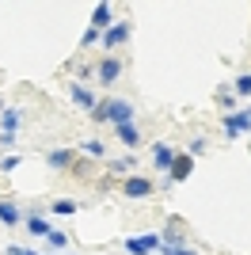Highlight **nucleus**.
<instances>
[{
  "instance_id": "nucleus-1",
  "label": "nucleus",
  "mask_w": 251,
  "mask_h": 255,
  "mask_svg": "<svg viewBox=\"0 0 251 255\" xmlns=\"http://www.w3.org/2000/svg\"><path fill=\"white\" fill-rule=\"evenodd\" d=\"M107 122H115V126H129L133 122V107L126 103V99H107Z\"/></svg>"
},
{
  "instance_id": "nucleus-2",
  "label": "nucleus",
  "mask_w": 251,
  "mask_h": 255,
  "mask_svg": "<svg viewBox=\"0 0 251 255\" xmlns=\"http://www.w3.org/2000/svg\"><path fill=\"white\" fill-rule=\"evenodd\" d=\"M240 133H251V115L248 111H232L225 118V137H240Z\"/></svg>"
},
{
  "instance_id": "nucleus-3",
  "label": "nucleus",
  "mask_w": 251,
  "mask_h": 255,
  "mask_svg": "<svg viewBox=\"0 0 251 255\" xmlns=\"http://www.w3.org/2000/svg\"><path fill=\"white\" fill-rule=\"evenodd\" d=\"M160 236H137V240H126V252L129 255H148V252H160Z\"/></svg>"
},
{
  "instance_id": "nucleus-4",
  "label": "nucleus",
  "mask_w": 251,
  "mask_h": 255,
  "mask_svg": "<svg viewBox=\"0 0 251 255\" xmlns=\"http://www.w3.org/2000/svg\"><path fill=\"white\" fill-rule=\"evenodd\" d=\"M122 191H126V198H148V194H152V183L141 179V175H129V179L122 183Z\"/></svg>"
},
{
  "instance_id": "nucleus-5",
  "label": "nucleus",
  "mask_w": 251,
  "mask_h": 255,
  "mask_svg": "<svg viewBox=\"0 0 251 255\" xmlns=\"http://www.w3.org/2000/svg\"><path fill=\"white\" fill-rule=\"evenodd\" d=\"M190 168H194V160L187 156V152H183V156H175L171 160V171H167V183H183L190 175Z\"/></svg>"
},
{
  "instance_id": "nucleus-6",
  "label": "nucleus",
  "mask_w": 251,
  "mask_h": 255,
  "mask_svg": "<svg viewBox=\"0 0 251 255\" xmlns=\"http://www.w3.org/2000/svg\"><path fill=\"white\" fill-rule=\"evenodd\" d=\"M126 38H129V23H115V27L103 34V46H107V50H115V46H122Z\"/></svg>"
},
{
  "instance_id": "nucleus-7",
  "label": "nucleus",
  "mask_w": 251,
  "mask_h": 255,
  "mask_svg": "<svg viewBox=\"0 0 251 255\" xmlns=\"http://www.w3.org/2000/svg\"><path fill=\"white\" fill-rule=\"evenodd\" d=\"M118 76H122V61H118V57H107V61L99 65V80H103V84H115Z\"/></svg>"
},
{
  "instance_id": "nucleus-8",
  "label": "nucleus",
  "mask_w": 251,
  "mask_h": 255,
  "mask_svg": "<svg viewBox=\"0 0 251 255\" xmlns=\"http://www.w3.org/2000/svg\"><path fill=\"white\" fill-rule=\"evenodd\" d=\"M46 160H50V168H73V164H76V160H73V152H69V149H53Z\"/></svg>"
},
{
  "instance_id": "nucleus-9",
  "label": "nucleus",
  "mask_w": 251,
  "mask_h": 255,
  "mask_svg": "<svg viewBox=\"0 0 251 255\" xmlns=\"http://www.w3.org/2000/svg\"><path fill=\"white\" fill-rule=\"evenodd\" d=\"M152 160H156V168H167V171H171V160H175V152L167 149V145H156V149H152Z\"/></svg>"
},
{
  "instance_id": "nucleus-10",
  "label": "nucleus",
  "mask_w": 251,
  "mask_h": 255,
  "mask_svg": "<svg viewBox=\"0 0 251 255\" xmlns=\"http://www.w3.org/2000/svg\"><path fill=\"white\" fill-rule=\"evenodd\" d=\"M73 99H76L80 107H88V111H95V99H92V92H88L84 84H73Z\"/></svg>"
},
{
  "instance_id": "nucleus-11",
  "label": "nucleus",
  "mask_w": 251,
  "mask_h": 255,
  "mask_svg": "<svg viewBox=\"0 0 251 255\" xmlns=\"http://www.w3.org/2000/svg\"><path fill=\"white\" fill-rule=\"evenodd\" d=\"M107 23H111V8H107V4H99V8L92 11V27H95V31H103Z\"/></svg>"
},
{
  "instance_id": "nucleus-12",
  "label": "nucleus",
  "mask_w": 251,
  "mask_h": 255,
  "mask_svg": "<svg viewBox=\"0 0 251 255\" xmlns=\"http://www.w3.org/2000/svg\"><path fill=\"white\" fill-rule=\"evenodd\" d=\"M118 141H122V145H129V149L141 141V133L133 129V122H129V126H118Z\"/></svg>"
},
{
  "instance_id": "nucleus-13",
  "label": "nucleus",
  "mask_w": 251,
  "mask_h": 255,
  "mask_svg": "<svg viewBox=\"0 0 251 255\" xmlns=\"http://www.w3.org/2000/svg\"><path fill=\"white\" fill-rule=\"evenodd\" d=\"M27 233H34V236H50V225L42 221V217H34V213H31V217H27Z\"/></svg>"
},
{
  "instance_id": "nucleus-14",
  "label": "nucleus",
  "mask_w": 251,
  "mask_h": 255,
  "mask_svg": "<svg viewBox=\"0 0 251 255\" xmlns=\"http://www.w3.org/2000/svg\"><path fill=\"white\" fill-rule=\"evenodd\" d=\"M0 221H4V225H15V221H19V210H15L11 202H0Z\"/></svg>"
},
{
  "instance_id": "nucleus-15",
  "label": "nucleus",
  "mask_w": 251,
  "mask_h": 255,
  "mask_svg": "<svg viewBox=\"0 0 251 255\" xmlns=\"http://www.w3.org/2000/svg\"><path fill=\"white\" fill-rule=\"evenodd\" d=\"M4 133H15V126H19V115H15V111H4Z\"/></svg>"
},
{
  "instance_id": "nucleus-16",
  "label": "nucleus",
  "mask_w": 251,
  "mask_h": 255,
  "mask_svg": "<svg viewBox=\"0 0 251 255\" xmlns=\"http://www.w3.org/2000/svg\"><path fill=\"white\" fill-rule=\"evenodd\" d=\"M160 255H194L190 248H179V244H160Z\"/></svg>"
},
{
  "instance_id": "nucleus-17",
  "label": "nucleus",
  "mask_w": 251,
  "mask_h": 255,
  "mask_svg": "<svg viewBox=\"0 0 251 255\" xmlns=\"http://www.w3.org/2000/svg\"><path fill=\"white\" fill-rule=\"evenodd\" d=\"M133 168V160L126 156V160H115V164H111V171H115V175H126V171Z\"/></svg>"
},
{
  "instance_id": "nucleus-18",
  "label": "nucleus",
  "mask_w": 251,
  "mask_h": 255,
  "mask_svg": "<svg viewBox=\"0 0 251 255\" xmlns=\"http://www.w3.org/2000/svg\"><path fill=\"white\" fill-rule=\"evenodd\" d=\"M95 42H103V38H99V31H95V27H88V31H84V38H80V46H95Z\"/></svg>"
},
{
  "instance_id": "nucleus-19",
  "label": "nucleus",
  "mask_w": 251,
  "mask_h": 255,
  "mask_svg": "<svg viewBox=\"0 0 251 255\" xmlns=\"http://www.w3.org/2000/svg\"><path fill=\"white\" fill-rule=\"evenodd\" d=\"M84 152H88V156H103V145H99V141H84Z\"/></svg>"
},
{
  "instance_id": "nucleus-20",
  "label": "nucleus",
  "mask_w": 251,
  "mask_h": 255,
  "mask_svg": "<svg viewBox=\"0 0 251 255\" xmlns=\"http://www.w3.org/2000/svg\"><path fill=\"white\" fill-rule=\"evenodd\" d=\"M53 213H76V202H69V198H61V202H53Z\"/></svg>"
},
{
  "instance_id": "nucleus-21",
  "label": "nucleus",
  "mask_w": 251,
  "mask_h": 255,
  "mask_svg": "<svg viewBox=\"0 0 251 255\" xmlns=\"http://www.w3.org/2000/svg\"><path fill=\"white\" fill-rule=\"evenodd\" d=\"M236 92H240V96H248V92H251V73H248V76H240V80H236Z\"/></svg>"
},
{
  "instance_id": "nucleus-22",
  "label": "nucleus",
  "mask_w": 251,
  "mask_h": 255,
  "mask_svg": "<svg viewBox=\"0 0 251 255\" xmlns=\"http://www.w3.org/2000/svg\"><path fill=\"white\" fill-rule=\"evenodd\" d=\"M50 248H65V233H50Z\"/></svg>"
},
{
  "instance_id": "nucleus-23",
  "label": "nucleus",
  "mask_w": 251,
  "mask_h": 255,
  "mask_svg": "<svg viewBox=\"0 0 251 255\" xmlns=\"http://www.w3.org/2000/svg\"><path fill=\"white\" fill-rule=\"evenodd\" d=\"M4 171H11V168H19V156H4V164H0Z\"/></svg>"
},
{
  "instance_id": "nucleus-24",
  "label": "nucleus",
  "mask_w": 251,
  "mask_h": 255,
  "mask_svg": "<svg viewBox=\"0 0 251 255\" xmlns=\"http://www.w3.org/2000/svg\"><path fill=\"white\" fill-rule=\"evenodd\" d=\"M92 115H95V122H107V107H103V103H95Z\"/></svg>"
},
{
  "instance_id": "nucleus-25",
  "label": "nucleus",
  "mask_w": 251,
  "mask_h": 255,
  "mask_svg": "<svg viewBox=\"0 0 251 255\" xmlns=\"http://www.w3.org/2000/svg\"><path fill=\"white\" fill-rule=\"evenodd\" d=\"M4 255H23V248H8V252H4Z\"/></svg>"
},
{
  "instance_id": "nucleus-26",
  "label": "nucleus",
  "mask_w": 251,
  "mask_h": 255,
  "mask_svg": "<svg viewBox=\"0 0 251 255\" xmlns=\"http://www.w3.org/2000/svg\"><path fill=\"white\" fill-rule=\"evenodd\" d=\"M0 115H4V103H0Z\"/></svg>"
},
{
  "instance_id": "nucleus-27",
  "label": "nucleus",
  "mask_w": 251,
  "mask_h": 255,
  "mask_svg": "<svg viewBox=\"0 0 251 255\" xmlns=\"http://www.w3.org/2000/svg\"><path fill=\"white\" fill-rule=\"evenodd\" d=\"M23 255H34V252H23Z\"/></svg>"
}]
</instances>
